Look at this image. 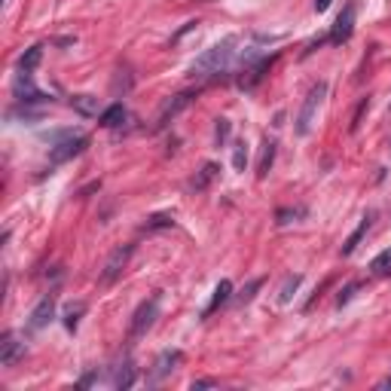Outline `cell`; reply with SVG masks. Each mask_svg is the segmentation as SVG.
Listing matches in <instances>:
<instances>
[{
    "mask_svg": "<svg viewBox=\"0 0 391 391\" xmlns=\"http://www.w3.org/2000/svg\"><path fill=\"white\" fill-rule=\"evenodd\" d=\"M379 388H391V376H388V379H383V383H379Z\"/></svg>",
    "mask_w": 391,
    "mask_h": 391,
    "instance_id": "cell-32",
    "label": "cell"
},
{
    "mask_svg": "<svg viewBox=\"0 0 391 391\" xmlns=\"http://www.w3.org/2000/svg\"><path fill=\"white\" fill-rule=\"evenodd\" d=\"M83 312H86V303H71L68 309H64V327H68V330H77Z\"/></svg>",
    "mask_w": 391,
    "mask_h": 391,
    "instance_id": "cell-21",
    "label": "cell"
},
{
    "mask_svg": "<svg viewBox=\"0 0 391 391\" xmlns=\"http://www.w3.org/2000/svg\"><path fill=\"white\" fill-rule=\"evenodd\" d=\"M190 388L193 391H199V388H217V379H193Z\"/></svg>",
    "mask_w": 391,
    "mask_h": 391,
    "instance_id": "cell-30",
    "label": "cell"
},
{
    "mask_svg": "<svg viewBox=\"0 0 391 391\" xmlns=\"http://www.w3.org/2000/svg\"><path fill=\"white\" fill-rule=\"evenodd\" d=\"M370 227H373V211H367L364 217H361V223H358V229L351 232V236L346 239V245H342V257H349V254H355V248L364 241V236L370 232Z\"/></svg>",
    "mask_w": 391,
    "mask_h": 391,
    "instance_id": "cell-13",
    "label": "cell"
},
{
    "mask_svg": "<svg viewBox=\"0 0 391 391\" xmlns=\"http://www.w3.org/2000/svg\"><path fill=\"white\" fill-rule=\"evenodd\" d=\"M229 296H232V282H227V278H223V282L214 287V296H211V303L205 306V315H211V312H217L223 303H229Z\"/></svg>",
    "mask_w": 391,
    "mask_h": 391,
    "instance_id": "cell-16",
    "label": "cell"
},
{
    "mask_svg": "<svg viewBox=\"0 0 391 391\" xmlns=\"http://www.w3.org/2000/svg\"><path fill=\"white\" fill-rule=\"evenodd\" d=\"M260 287H263V278H254V282H248V287H241V294L236 296L239 306H245V303L254 300V294L260 291Z\"/></svg>",
    "mask_w": 391,
    "mask_h": 391,
    "instance_id": "cell-25",
    "label": "cell"
},
{
    "mask_svg": "<svg viewBox=\"0 0 391 391\" xmlns=\"http://www.w3.org/2000/svg\"><path fill=\"white\" fill-rule=\"evenodd\" d=\"M181 361H184V355H181V351H178V349H165V351H162V355H160V358H156V364H153V373H150V379H147V383H150V385H160V383H162V379H165V376H169V373H172V370H174V367H178V364H181Z\"/></svg>",
    "mask_w": 391,
    "mask_h": 391,
    "instance_id": "cell-9",
    "label": "cell"
},
{
    "mask_svg": "<svg viewBox=\"0 0 391 391\" xmlns=\"http://www.w3.org/2000/svg\"><path fill=\"white\" fill-rule=\"evenodd\" d=\"M18 358H25V342L16 333H4V339H0V367H16Z\"/></svg>",
    "mask_w": 391,
    "mask_h": 391,
    "instance_id": "cell-10",
    "label": "cell"
},
{
    "mask_svg": "<svg viewBox=\"0 0 391 391\" xmlns=\"http://www.w3.org/2000/svg\"><path fill=\"white\" fill-rule=\"evenodd\" d=\"M275 162V141H263V150H260V162H257V178H266L269 169H272Z\"/></svg>",
    "mask_w": 391,
    "mask_h": 391,
    "instance_id": "cell-20",
    "label": "cell"
},
{
    "mask_svg": "<svg viewBox=\"0 0 391 391\" xmlns=\"http://www.w3.org/2000/svg\"><path fill=\"white\" fill-rule=\"evenodd\" d=\"M217 174H220V169H217V165H214V162H205V165H202V172H199V174H196V178L190 181V190L202 193V190H205V187H208V184L214 181V178H217Z\"/></svg>",
    "mask_w": 391,
    "mask_h": 391,
    "instance_id": "cell-18",
    "label": "cell"
},
{
    "mask_svg": "<svg viewBox=\"0 0 391 391\" xmlns=\"http://www.w3.org/2000/svg\"><path fill=\"white\" fill-rule=\"evenodd\" d=\"M165 227H174V220L169 214H156V217L147 220V229H165Z\"/></svg>",
    "mask_w": 391,
    "mask_h": 391,
    "instance_id": "cell-28",
    "label": "cell"
},
{
    "mask_svg": "<svg viewBox=\"0 0 391 391\" xmlns=\"http://www.w3.org/2000/svg\"><path fill=\"white\" fill-rule=\"evenodd\" d=\"M300 217H306L303 205H300V208H278L275 223H278V227H287V223H294V220H300Z\"/></svg>",
    "mask_w": 391,
    "mask_h": 391,
    "instance_id": "cell-23",
    "label": "cell"
},
{
    "mask_svg": "<svg viewBox=\"0 0 391 391\" xmlns=\"http://www.w3.org/2000/svg\"><path fill=\"white\" fill-rule=\"evenodd\" d=\"M135 385V367H132V361H123V364L116 367V373H114V388H132Z\"/></svg>",
    "mask_w": 391,
    "mask_h": 391,
    "instance_id": "cell-19",
    "label": "cell"
},
{
    "mask_svg": "<svg viewBox=\"0 0 391 391\" xmlns=\"http://www.w3.org/2000/svg\"><path fill=\"white\" fill-rule=\"evenodd\" d=\"M245 141H241V144H236V153H232V165H236V169L239 172H245V162H248V150H245Z\"/></svg>",
    "mask_w": 391,
    "mask_h": 391,
    "instance_id": "cell-27",
    "label": "cell"
},
{
    "mask_svg": "<svg viewBox=\"0 0 391 391\" xmlns=\"http://www.w3.org/2000/svg\"><path fill=\"white\" fill-rule=\"evenodd\" d=\"M330 4H333V0H315L312 6H315V13H324V9H327Z\"/></svg>",
    "mask_w": 391,
    "mask_h": 391,
    "instance_id": "cell-31",
    "label": "cell"
},
{
    "mask_svg": "<svg viewBox=\"0 0 391 391\" xmlns=\"http://www.w3.org/2000/svg\"><path fill=\"white\" fill-rule=\"evenodd\" d=\"M40 59H43V46H28V49L18 55V61H16V68L18 71H28L31 73L37 64H40Z\"/></svg>",
    "mask_w": 391,
    "mask_h": 391,
    "instance_id": "cell-17",
    "label": "cell"
},
{
    "mask_svg": "<svg viewBox=\"0 0 391 391\" xmlns=\"http://www.w3.org/2000/svg\"><path fill=\"white\" fill-rule=\"evenodd\" d=\"M13 95L22 101V104H49V101H52V95H43V92L34 89L31 73H28V71H18V73H16V80H13Z\"/></svg>",
    "mask_w": 391,
    "mask_h": 391,
    "instance_id": "cell-4",
    "label": "cell"
},
{
    "mask_svg": "<svg viewBox=\"0 0 391 391\" xmlns=\"http://www.w3.org/2000/svg\"><path fill=\"white\" fill-rule=\"evenodd\" d=\"M229 132H232V123H229V119H217V126H214V141H217V144H227Z\"/></svg>",
    "mask_w": 391,
    "mask_h": 391,
    "instance_id": "cell-26",
    "label": "cell"
},
{
    "mask_svg": "<svg viewBox=\"0 0 391 391\" xmlns=\"http://www.w3.org/2000/svg\"><path fill=\"white\" fill-rule=\"evenodd\" d=\"M132 245H119L114 254L107 257V263H104V272H101V284H114L119 275H123V269L128 266V257H132Z\"/></svg>",
    "mask_w": 391,
    "mask_h": 391,
    "instance_id": "cell-6",
    "label": "cell"
},
{
    "mask_svg": "<svg viewBox=\"0 0 391 391\" xmlns=\"http://www.w3.org/2000/svg\"><path fill=\"white\" fill-rule=\"evenodd\" d=\"M351 31H355V4H346V9H342V13L337 16V22H333L327 40L333 46H342L351 37Z\"/></svg>",
    "mask_w": 391,
    "mask_h": 391,
    "instance_id": "cell-7",
    "label": "cell"
},
{
    "mask_svg": "<svg viewBox=\"0 0 391 391\" xmlns=\"http://www.w3.org/2000/svg\"><path fill=\"white\" fill-rule=\"evenodd\" d=\"M324 98H327V83L318 80L315 86L306 92V98H303V107H300V114H296V135H309L312 132V126H315V116H318V110L324 104Z\"/></svg>",
    "mask_w": 391,
    "mask_h": 391,
    "instance_id": "cell-2",
    "label": "cell"
},
{
    "mask_svg": "<svg viewBox=\"0 0 391 391\" xmlns=\"http://www.w3.org/2000/svg\"><path fill=\"white\" fill-rule=\"evenodd\" d=\"M236 43H239L236 37H223L220 43H214L211 49H205L199 59L193 61L190 73H193V77H214V73L227 71L229 61H232V55H236Z\"/></svg>",
    "mask_w": 391,
    "mask_h": 391,
    "instance_id": "cell-1",
    "label": "cell"
},
{
    "mask_svg": "<svg viewBox=\"0 0 391 391\" xmlns=\"http://www.w3.org/2000/svg\"><path fill=\"white\" fill-rule=\"evenodd\" d=\"M370 269H373V275H391V248H385L383 254L370 263Z\"/></svg>",
    "mask_w": 391,
    "mask_h": 391,
    "instance_id": "cell-24",
    "label": "cell"
},
{
    "mask_svg": "<svg viewBox=\"0 0 391 391\" xmlns=\"http://www.w3.org/2000/svg\"><path fill=\"white\" fill-rule=\"evenodd\" d=\"M126 116H128L126 104H119V101H116V104H110L107 110H101V119H98V123L104 126V128H119V126L126 123Z\"/></svg>",
    "mask_w": 391,
    "mask_h": 391,
    "instance_id": "cell-14",
    "label": "cell"
},
{
    "mask_svg": "<svg viewBox=\"0 0 391 391\" xmlns=\"http://www.w3.org/2000/svg\"><path fill=\"white\" fill-rule=\"evenodd\" d=\"M86 144H89V138L86 135H68V138H61L59 144H52V162L59 165V162H68L73 160V156H80L83 150H86Z\"/></svg>",
    "mask_w": 391,
    "mask_h": 391,
    "instance_id": "cell-5",
    "label": "cell"
},
{
    "mask_svg": "<svg viewBox=\"0 0 391 391\" xmlns=\"http://www.w3.org/2000/svg\"><path fill=\"white\" fill-rule=\"evenodd\" d=\"M300 282H303V275H287L284 284H282V291H278V303H291V296L296 294Z\"/></svg>",
    "mask_w": 391,
    "mask_h": 391,
    "instance_id": "cell-22",
    "label": "cell"
},
{
    "mask_svg": "<svg viewBox=\"0 0 391 391\" xmlns=\"http://www.w3.org/2000/svg\"><path fill=\"white\" fill-rule=\"evenodd\" d=\"M358 282H351V284H346V287H342V291H339V296H337V306H346L349 300H351V294H355L358 291Z\"/></svg>",
    "mask_w": 391,
    "mask_h": 391,
    "instance_id": "cell-29",
    "label": "cell"
},
{
    "mask_svg": "<svg viewBox=\"0 0 391 391\" xmlns=\"http://www.w3.org/2000/svg\"><path fill=\"white\" fill-rule=\"evenodd\" d=\"M52 315H55V296L49 294V296H43V300L34 306L31 315H28V330H31V333L34 330H43L46 324L52 321Z\"/></svg>",
    "mask_w": 391,
    "mask_h": 391,
    "instance_id": "cell-11",
    "label": "cell"
},
{
    "mask_svg": "<svg viewBox=\"0 0 391 391\" xmlns=\"http://www.w3.org/2000/svg\"><path fill=\"white\" fill-rule=\"evenodd\" d=\"M193 98H196L193 92H181V95H174V98L165 101L162 110H160V116H156V128H165V126H169L172 119L181 114V110H187V107L193 104Z\"/></svg>",
    "mask_w": 391,
    "mask_h": 391,
    "instance_id": "cell-8",
    "label": "cell"
},
{
    "mask_svg": "<svg viewBox=\"0 0 391 391\" xmlns=\"http://www.w3.org/2000/svg\"><path fill=\"white\" fill-rule=\"evenodd\" d=\"M275 59H278V52H275V55H269V59H260L257 64H251V68H245V71H241V77H239V86H241V89H254L257 83L263 80V73H266L269 68H272V61H275Z\"/></svg>",
    "mask_w": 391,
    "mask_h": 391,
    "instance_id": "cell-12",
    "label": "cell"
},
{
    "mask_svg": "<svg viewBox=\"0 0 391 391\" xmlns=\"http://www.w3.org/2000/svg\"><path fill=\"white\" fill-rule=\"evenodd\" d=\"M71 107L77 110L80 116H95L101 104H98V98L95 95H71Z\"/></svg>",
    "mask_w": 391,
    "mask_h": 391,
    "instance_id": "cell-15",
    "label": "cell"
},
{
    "mask_svg": "<svg viewBox=\"0 0 391 391\" xmlns=\"http://www.w3.org/2000/svg\"><path fill=\"white\" fill-rule=\"evenodd\" d=\"M156 318H160V296H150V300H144V303L135 309V315H132V327H128V339H141L144 333L153 327Z\"/></svg>",
    "mask_w": 391,
    "mask_h": 391,
    "instance_id": "cell-3",
    "label": "cell"
}]
</instances>
